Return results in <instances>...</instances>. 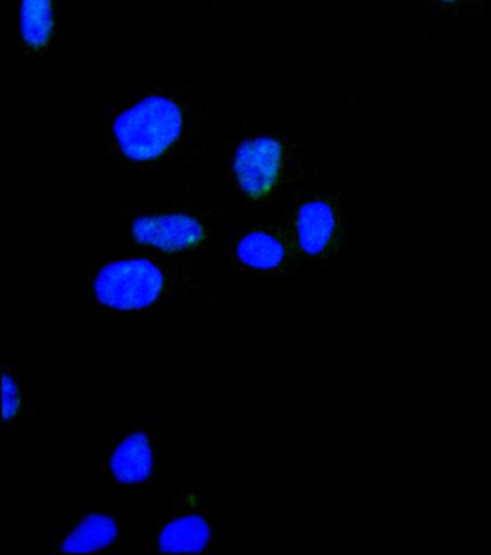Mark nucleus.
I'll list each match as a JSON object with an SVG mask.
<instances>
[{
    "label": "nucleus",
    "mask_w": 491,
    "mask_h": 555,
    "mask_svg": "<svg viewBox=\"0 0 491 555\" xmlns=\"http://www.w3.org/2000/svg\"><path fill=\"white\" fill-rule=\"evenodd\" d=\"M208 120L190 87H144L105 107L104 155L118 173L173 172L204 155Z\"/></svg>",
    "instance_id": "obj_1"
},
{
    "label": "nucleus",
    "mask_w": 491,
    "mask_h": 555,
    "mask_svg": "<svg viewBox=\"0 0 491 555\" xmlns=\"http://www.w3.org/2000/svg\"><path fill=\"white\" fill-rule=\"evenodd\" d=\"M212 288L186 257L134 253L87 269V305L103 313L157 312L182 297L209 295Z\"/></svg>",
    "instance_id": "obj_2"
},
{
    "label": "nucleus",
    "mask_w": 491,
    "mask_h": 555,
    "mask_svg": "<svg viewBox=\"0 0 491 555\" xmlns=\"http://www.w3.org/2000/svg\"><path fill=\"white\" fill-rule=\"evenodd\" d=\"M315 173L302 144L275 125L245 121L240 134L227 139V185L247 207H275Z\"/></svg>",
    "instance_id": "obj_3"
},
{
    "label": "nucleus",
    "mask_w": 491,
    "mask_h": 555,
    "mask_svg": "<svg viewBox=\"0 0 491 555\" xmlns=\"http://www.w3.org/2000/svg\"><path fill=\"white\" fill-rule=\"evenodd\" d=\"M225 209L195 207L179 201L164 208H125L122 237L134 253L170 257H206L215 243L221 242L217 221Z\"/></svg>",
    "instance_id": "obj_4"
},
{
    "label": "nucleus",
    "mask_w": 491,
    "mask_h": 555,
    "mask_svg": "<svg viewBox=\"0 0 491 555\" xmlns=\"http://www.w3.org/2000/svg\"><path fill=\"white\" fill-rule=\"evenodd\" d=\"M283 224L295 243L302 269H328L348 238V208L339 191H297Z\"/></svg>",
    "instance_id": "obj_5"
},
{
    "label": "nucleus",
    "mask_w": 491,
    "mask_h": 555,
    "mask_svg": "<svg viewBox=\"0 0 491 555\" xmlns=\"http://www.w3.org/2000/svg\"><path fill=\"white\" fill-rule=\"evenodd\" d=\"M231 278H296L302 269L287 227L230 225L221 235Z\"/></svg>",
    "instance_id": "obj_6"
},
{
    "label": "nucleus",
    "mask_w": 491,
    "mask_h": 555,
    "mask_svg": "<svg viewBox=\"0 0 491 555\" xmlns=\"http://www.w3.org/2000/svg\"><path fill=\"white\" fill-rule=\"evenodd\" d=\"M221 541V526L210 514L204 489L183 487L172 509L156 527V550L160 554L212 552Z\"/></svg>",
    "instance_id": "obj_7"
},
{
    "label": "nucleus",
    "mask_w": 491,
    "mask_h": 555,
    "mask_svg": "<svg viewBox=\"0 0 491 555\" xmlns=\"http://www.w3.org/2000/svg\"><path fill=\"white\" fill-rule=\"evenodd\" d=\"M159 435L151 424L138 423L109 436L104 449V476L113 487L156 483Z\"/></svg>",
    "instance_id": "obj_8"
},
{
    "label": "nucleus",
    "mask_w": 491,
    "mask_h": 555,
    "mask_svg": "<svg viewBox=\"0 0 491 555\" xmlns=\"http://www.w3.org/2000/svg\"><path fill=\"white\" fill-rule=\"evenodd\" d=\"M122 514L118 505L90 506L61 522L52 535L55 554H118Z\"/></svg>",
    "instance_id": "obj_9"
},
{
    "label": "nucleus",
    "mask_w": 491,
    "mask_h": 555,
    "mask_svg": "<svg viewBox=\"0 0 491 555\" xmlns=\"http://www.w3.org/2000/svg\"><path fill=\"white\" fill-rule=\"evenodd\" d=\"M17 47L21 54L41 67L59 42L63 0H17Z\"/></svg>",
    "instance_id": "obj_10"
},
{
    "label": "nucleus",
    "mask_w": 491,
    "mask_h": 555,
    "mask_svg": "<svg viewBox=\"0 0 491 555\" xmlns=\"http://www.w3.org/2000/svg\"><path fill=\"white\" fill-rule=\"evenodd\" d=\"M2 431L13 433L20 427L21 420L34 417L35 397L33 386L21 378L15 365L2 364Z\"/></svg>",
    "instance_id": "obj_11"
},
{
    "label": "nucleus",
    "mask_w": 491,
    "mask_h": 555,
    "mask_svg": "<svg viewBox=\"0 0 491 555\" xmlns=\"http://www.w3.org/2000/svg\"><path fill=\"white\" fill-rule=\"evenodd\" d=\"M437 16H477L484 11L489 0H423Z\"/></svg>",
    "instance_id": "obj_12"
}]
</instances>
